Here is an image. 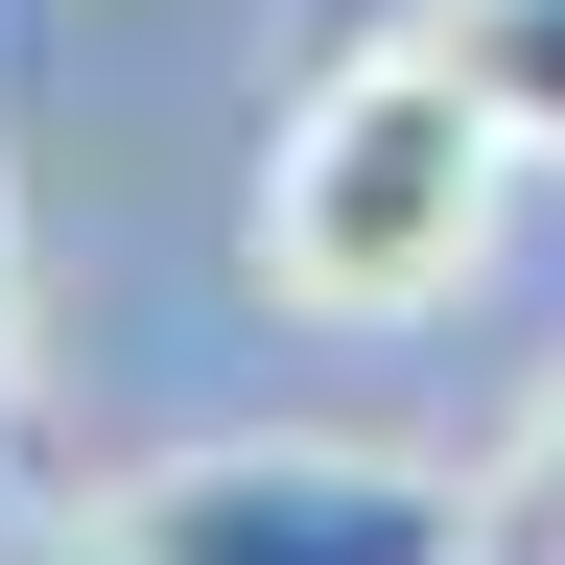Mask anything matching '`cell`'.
<instances>
[{
	"label": "cell",
	"instance_id": "cell-5",
	"mask_svg": "<svg viewBox=\"0 0 565 565\" xmlns=\"http://www.w3.org/2000/svg\"><path fill=\"white\" fill-rule=\"evenodd\" d=\"M24 565H118V542H95V519H71V542H24Z\"/></svg>",
	"mask_w": 565,
	"mask_h": 565
},
{
	"label": "cell",
	"instance_id": "cell-3",
	"mask_svg": "<svg viewBox=\"0 0 565 565\" xmlns=\"http://www.w3.org/2000/svg\"><path fill=\"white\" fill-rule=\"evenodd\" d=\"M424 47L494 95V141H519V166H565V0H424Z\"/></svg>",
	"mask_w": 565,
	"mask_h": 565
},
{
	"label": "cell",
	"instance_id": "cell-4",
	"mask_svg": "<svg viewBox=\"0 0 565 565\" xmlns=\"http://www.w3.org/2000/svg\"><path fill=\"white\" fill-rule=\"evenodd\" d=\"M0 471H24V0H0Z\"/></svg>",
	"mask_w": 565,
	"mask_h": 565
},
{
	"label": "cell",
	"instance_id": "cell-2",
	"mask_svg": "<svg viewBox=\"0 0 565 565\" xmlns=\"http://www.w3.org/2000/svg\"><path fill=\"white\" fill-rule=\"evenodd\" d=\"M95 542H118V565H471V519H448L401 448H282V424H259V448L118 471Z\"/></svg>",
	"mask_w": 565,
	"mask_h": 565
},
{
	"label": "cell",
	"instance_id": "cell-1",
	"mask_svg": "<svg viewBox=\"0 0 565 565\" xmlns=\"http://www.w3.org/2000/svg\"><path fill=\"white\" fill-rule=\"evenodd\" d=\"M494 189H519V141H494V95L448 47H353L307 118H282V166H259V259H282V307H448V282L494 259Z\"/></svg>",
	"mask_w": 565,
	"mask_h": 565
}]
</instances>
